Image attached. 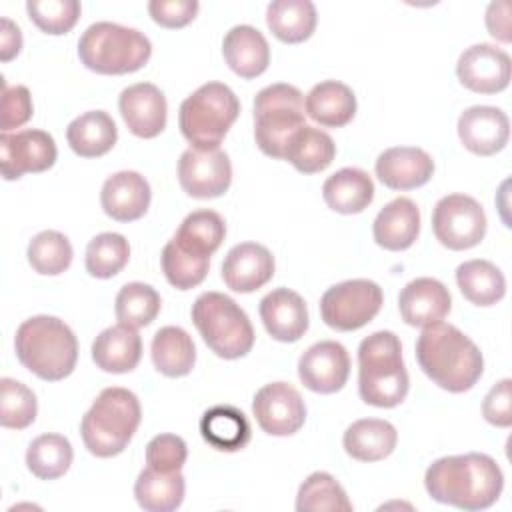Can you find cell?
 I'll return each instance as SVG.
<instances>
[{"instance_id": "cell-43", "label": "cell", "mask_w": 512, "mask_h": 512, "mask_svg": "<svg viewBox=\"0 0 512 512\" xmlns=\"http://www.w3.org/2000/svg\"><path fill=\"white\" fill-rule=\"evenodd\" d=\"M160 262L166 280L178 290H190L198 286L206 278L210 268V256L188 252L180 248L174 240L166 242Z\"/></svg>"}, {"instance_id": "cell-14", "label": "cell", "mask_w": 512, "mask_h": 512, "mask_svg": "<svg viewBox=\"0 0 512 512\" xmlns=\"http://www.w3.org/2000/svg\"><path fill=\"white\" fill-rule=\"evenodd\" d=\"M252 414L266 434L292 436L304 426L306 404L292 384L270 382L254 394Z\"/></svg>"}, {"instance_id": "cell-20", "label": "cell", "mask_w": 512, "mask_h": 512, "mask_svg": "<svg viewBox=\"0 0 512 512\" xmlns=\"http://www.w3.org/2000/svg\"><path fill=\"white\" fill-rule=\"evenodd\" d=\"M452 308L448 288L436 278H416L408 282L398 296V310L408 326L424 328L442 322Z\"/></svg>"}, {"instance_id": "cell-25", "label": "cell", "mask_w": 512, "mask_h": 512, "mask_svg": "<svg viewBox=\"0 0 512 512\" xmlns=\"http://www.w3.org/2000/svg\"><path fill=\"white\" fill-rule=\"evenodd\" d=\"M222 54L228 68L240 78H256L270 64V46L264 34L248 24L234 26L226 32Z\"/></svg>"}, {"instance_id": "cell-17", "label": "cell", "mask_w": 512, "mask_h": 512, "mask_svg": "<svg viewBox=\"0 0 512 512\" xmlns=\"http://www.w3.org/2000/svg\"><path fill=\"white\" fill-rule=\"evenodd\" d=\"M118 108L124 124L138 138H156L166 128V96L150 82L124 88L118 98Z\"/></svg>"}, {"instance_id": "cell-23", "label": "cell", "mask_w": 512, "mask_h": 512, "mask_svg": "<svg viewBox=\"0 0 512 512\" xmlns=\"http://www.w3.org/2000/svg\"><path fill=\"white\" fill-rule=\"evenodd\" d=\"M150 198L152 192L148 180L134 170H122L108 176L100 192L104 214L118 222H134L142 218L150 206Z\"/></svg>"}, {"instance_id": "cell-27", "label": "cell", "mask_w": 512, "mask_h": 512, "mask_svg": "<svg viewBox=\"0 0 512 512\" xmlns=\"http://www.w3.org/2000/svg\"><path fill=\"white\" fill-rule=\"evenodd\" d=\"M304 110L324 128H342L356 114V96L344 82L324 80L306 94Z\"/></svg>"}, {"instance_id": "cell-3", "label": "cell", "mask_w": 512, "mask_h": 512, "mask_svg": "<svg viewBox=\"0 0 512 512\" xmlns=\"http://www.w3.org/2000/svg\"><path fill=\"white\" fill-rule=\"evenodd\" d=\"M20 364L42 380L58 382L72 374L78 360V340L70 326L56 316H32L14 336Z\"/></svg>"}, {"instance_id": "cell-47", "label": "cell", "mask_w": 512, "mask_h": 512, "mask_svg": "<svg viewBox=\"0 0 512 512\" xmlns=\"http://www.w3.org/2000/svg\"><path fill=\"white\" fill-rule=\"evenodd\" d=\"M34 106L30 90L22 84L6 86L2 78V132L20 128L32 118Z\"/></svg>"}, {"instance_id": "cell-5", "label": "cell", "mask_w": 512, "mask_h": 512, "mask_svg": "<svg viewBox=\"0 0 512 512\" xmlns=\"http://www.w3.org/2000/svg\"><path fill=\"white\" fill-rule=\"evenodd\" d=\"M142 420L138 396L128 388H104L84 414L80 434L90 454L112 458L130 444Z\"/></svg>"}, {"instance_id": "cell-37", "label": "cell", "mask_w": 512, "mask_h": 512, "mask_svg": "<svg viewBox=\"0 0 512 512\" xmlns=\"http://www.w3.org/2000/svg\"><path fill=\"white\" fill-rule=\"evenodd\" d=\"M224 236H226V224L218 212L196 210L182 220L172 240L188 252L212 256L220 248Z\"/></svg>"}, {"instance_id": "cell-31", "label": "cell", "mask_w": 512, "mask_h": 512, "mask_svg": "<svg viewBox=\"0 0 512 512\" xmlns=\"http://www.w3.org/2000/svg\"><path fill=\"white\" fill-rule=\"evenodd\" d=\"M68 146L82 158H98L110 152L118 140L112 116L104 110H90L68 124Z\"/></svg>"}, {"instance_id": "cell-16", "label": "cell", "mask_w": 512, "mask_h": 512, "mask_svg": "<svg viewBox=\"0 0 512 512\" xmlns=\"http://www.w3.org/2000/svg\"><path fill=\"white\" fill-rule=\"evenodd\" d=\"M350 376V356L336 340L312 344L298 360L300 382L316 394H334Z\"/></svg>"}, {"instance_id": "cell-28", "label": "cell", "mask_w": 512, "mask_h": 512, "mask_svg": "<svg viewBox=\"0 0 512 512\" xmlns=\"http://www.w3.org/2000/svg\"><path fill=\"white\" fill-rule=\"evenodd\" d=\"M398 442V432L388 420L362 418L352 422L342 438L350 458L360 462H378L388 458Z\"/></svg>"}, {"instance_id": "cell-24", "label": "cell", "mask_w": 512, "mask_h": 512, "mask_svg": "<svg viewBox=\"0 0 512 512\" xmlns=\"http://www.w3.org/2000/svg\"><path fill=\"white\" fill-rule=\"evenodd\" d=\"M374 242L390 252L410 248L420 234V210L414 200L398 196L388 202L372 224Z\"/></svg>"}, {"instance_id": "cell-42", "label": "cell", "mask_w": 512, "mask_h": 512, "mask_svg": "<svg viewBox=\"0 0 512 512\" xmlns=\"http://www.w3.org/2000/svg\"><path fill=\"white\" fill-rule=\"evenodd\" d=\"M28 262L34 272L42 276H58L72 264V244L70 240L56 230L38 232L26 250Z\"/></svg>"}, {"instance_id": "cell-36", "label": "cell", "mask_w": 512, "mask_h": 512, "mask_svg": "<svg viewBox=\"0 0 512 512\" xmlns=\"http://www.w3.org/2000/svg\"><path fill=\"white\" fill-rule=\"evenodd\" d=\"M336 156L332 136L314 126H302L288 142L284 160H288L302 174H316L326 170Z\"/></svg>"}, {"instance_id": "cell-34", "label": "cell", "mask_w": 512, "mask_h": 512, "mask_svg": "<svg viewBox=\"0 0 512 512\" xmlns=\"http://www.w3.org/2000/svg\"><path fill=\"white\" fill-rule=\"evenodd\" d=\"M316 6L310 0H274L266 8L270 32L284 44H298L316 28Z\"/></svg>"}, {"instance_id": "cell-26", "label": "cell", "mask_w": 512, "mask_h": 512, "mask_svg": "<svg viewBox=\"0 0 512 512\" xmlns=\"http://www.w3.org/2000/svg\"><path fill=\"white\" fill-rule=\"evenodd\" d=\"M142 358V338L136 328L116 324L102 330L92 342L94 364L110 374L132 372Z\"/></svg>"}, {"instance_id": "cell-15", "label": "cell", "mask_w": 512, "mask_h": 512, "mask_svg": "<svg viewBox=\"0 0 512 512\" xmlns=\"http://www.w3.org/2000/svg\"><path fill=\"white\" fill-rule=\"evenodd\" d=\"M510 70L508 52L486 42L466 48L456 64L460 84L478 94H496L508 88Z\"/></svg>"}, {"instance_id": "cell-8", "label": "cell", "mask_w": 512, "mask_h": 512, "mask_svg": "<svg viewBox=\"0 0 512 512\" xmlns=\"http://www.w3.org/2000/svg\"><path fill=\"white\" fill-rule=\"evenodd\" d=\"M192 322L204 344L224 360L246 356L254 346V328L246 312L222 292H202L192 304Z\"/></svg>"}, {"instance_id": "cell-6", "label": "cell", "mask_w": 512, "mask_h": 512, "mask_svg": "<svg viewBox=\"0 0 512 512\" xmlns=\"http://www.w3.org/2000/svg\"><path fill=\"white\" fill-rule=\"evenodd\" d=\"M152 54L150 40L136 28L114 22L90 24L78 40L80 62L106 76L140 70Z\"/></svg>"}, {"instance_id": "cell-19", "label": "cell", "mask_w": 512, "mask_h": 512, "mask_svg": "<svg viewBox=\"0 0 512 512\" xmlns=\"http://www.w3.org/2000/svg\"><path fill=\"white\" fill-rule=\"evenodd\" d=\"M274 256L258 242H240L232 246L222 262L224 284L240 294L262 288L274 276Z\"/></svg>"}, {"instance_id": "cell-48", "label": "cell", "mask_w": 512, "mask_h": 512, "mask_svg": "<svg viewBox=\"0 0 512 512\" xmlns=\"http://www.w3.org/2000/svg\"><path fill=\"white\" fill-rule=\"evenodd\" d=\"M200 4L196 0H152L148 12L152 20L164 28H182L190 24L198 14Z\"/></svg>"}, {"instance_id": "cell-9", "label": "cell", "mask_w": 512, "mask_h": 512, "mask_svg": "<svg viewBox=\"0 0 512 512\" xmlns=\"http://www.w3.org/2000/svg\"><path fill=\"white\" fill-rule=\"evenodd\" d=\"M304 94L292 84H270L254 98V138L258 148L276 160H284L290 138L306 126Z\"/></svg>"}, {"instance_id": "cell-11", "label": "cell", "mask_w": 512, "mask_h": 512, "mask_svg": "<svg viewBox=\"0 0 512 512\" xmlns=\"http://www.w3.org/2000/svg\"><path fill=\"white\" fill-rule=\"evenodd\" d=\"M486 226L482 204L468 194L442 196L432 212L434 236L448 250L478 246L486 234Z\"/></svg>"}, {"instance_id": "cell-41", "label": "cell", "mask_w": 512, "mask_h": 512, "mask_svg": "<svg viewBox=\"0 0 512 512\" xmlns=\"http://www.w3.org/2000/svg\"><path fill=\"white\" fill-rule=\"evenodd\" d=\"M130 258V244L118 232L96 234L86 246V272L94 278H112L116 276Z\"/></svg>"}, {"instance_id": "cell-22", "label": "cell", "mask_w": 512, "mask_h": 512, "mask_svg": "<svg viewBox=\"0 0 512 512\" xmlns=\"http://www.w3.org/2000/svg\"><path fill=\"white\" fill-rule=\"evenodd\" d=\"M260 320L278 342L300 340L310 324L304 298L290 288H276L260 300Z\"/></svg>"}, {"instance_id": "cell-51", "label": "cell", "mask_w": 512, "mask_h": 512, "mask_svg": "<svg viewBox=\"0 0 512 512\" xmlns=\"http://www.w3.org/2000/svg\"><path fill=\"white\" fill-rule=\"evenodd\" d=\"M0 26V60L8 62L18 56L22 48V32L18 24H14L10 18H2Z\"/></svg>"}, {"instance_id": "cell-38", "label": "cell", "mask_w": 512, "mask_h": 512, "mask_svg": "<svg viewBox=\"0 0 512 512\" xmlns=\"http://www.w3.org/2000/svg\"><path fill=\"white\" fill-rule=\"evenodd\" d=\"M72 458V444L62 434H40L26 450V466L40 480H56L64 476Z\"/></svg>"}, {"instance_id": "cell-46", "label": "cell", "mask_w": 512, "mask_h": 512, "mask_svg": "<svg viewBox=\"0 0 512 512\" xmlns=\"http://www.w3.org/2000/svg\"><path fill=\"white\" fill-rule=\"evenodd\" d=\"M186 458V442L176 434H158L146 444V464L158 472H180Z\"/></svg>"}, {"instance_id": "cell-2", "label": "cell", "mask_w": 512, "mask_h": 512, "mask_svg": "<svg viewBox=\"0 0 512 512\" xmlns=\"http://www.w3.org/2000/svg\"><path fill=\"white\" fill-rule=\"evenodd\" d=\"M416 360L422 372L442 390H470L484 372L480 348L456 326L434 322L416 340Z\"/></svg>"}, {"instance_id": "cell-21", "label": "cell", "mask_w": 512, "mask_h": 512, "mask_svg": "<svg viewBox=\"0 0 512 512\" xmlns=\"http://www.w3.org/2000/svg\"><path fill=\"white\" fill-rule=\"evenodd\" d=\"M378 180L392 190H414L434 174L432 156L416 146H394L384 150L374 164Z\"/></svg>"}, {"instance_id": "cell-33", "label": "cell", "mask_w": 512, "mask_h": 512, "mask_svg": "<svg viewBox=\"0 0 512 512\" xmlns=\"http://www.w3.org/2000/svg\"><path fill=\"white\" fill-rule=\"evenodd\" d=\"M186 482L182 472H158L146 466L134 484V496L146 512H172L184 500Z\"/></svg>"}, {"instance_id": "cell-18", "label": "cell", "mask_w": 512, "mask_h": 512, "mask_svg": "<svg viewBox=\"0 0 512 512\" xmlns=\"http://www.w3.org/2000/svg\"><path fill=\"white\" fill-rule=\"evenodd\" d=\"M458 138L476 156L500 152L510 138V120L496 106H470L458 118Z\"/></svg>"}, {"instance_id": "cell-40", "label": "cell", "mask_w": 512, "mask_h": 512, "mask_svg": "<svg viewBox=\"0 0 512 512\" xmlns=\"http://www.w3.org/2000/svg\"><path fill=\"white\" fill-rule=\"evenodd\" d=\"M160 294L144 282H128L120 288L114 302L118 324L130 328H144L154 322L160 312Z\"/></svg>"}, {"instance_id": "cell-29", "label": "cell", "mask_w": 512, "mask_h": 512, "mask_svg": "<svg viewBox=\"0 0 512 512\" xmlns=\"http://www.w3.org/2000/svg\"><path fill=\"white\" fill-rule=\"evenodd\" d=\"M324 202L338 214H358L374 200V182L362 168H340L322 186Z\"/></svg>"}, {"instance_id": "cell-1", "label": "cell", "mask_w": 512, "mask_h": 512, "mask_svg": "<svg viewBox=\"0 0 512 512\" xmlns=\"http://www.w3.org/2000/svg\"><path fill=\"white\" fill-rule=\"evenodd\" d=\"M428 496L466 512L490 508L502 494L504 474L488 454L468 452L434 460L424 474Z\"/></svg>"}, {"instance_id": "cell-10", "label": "cell", "mask_w": 512, "mask_h": 512, "mask_svg": "<svg viewBox=\"0 0 512 512\" xmlns=\"http://www.w3.org/2000/svg\"><path fill=\"white\" fill-rule=\"evenodd\" d=\"M382 302V288L376 282L366 278L344 280L322 294L320 316L332 330L352 332L374 320Z\"/></svg>"}, {"instance_id": "cell-4", "label": "cell", "mask_w": 512, "mask_h": 512, "mask_svg": "<svg viewBox=\"0 0 512 512\" xmlns=\"http://www.w3.org/2000/svg\"><path fill=\"white\" fill-rule=\"evenodd\" d=\"M400 338L390 330L366 336L358 346V394L376 408H394L408 394Z\"/></svg>"}, {"instance_id": "cell-50", "label": "cell", "mask_w": 512, "mask_h": 512, "mask_svg": "<svg viewBox=\"0 0 512 512\" xmlns=\"http://www.w3.org/2000/svg\"><path fill=\"white\" fill-rule=\"evenodd\" d=\"M486 28L492 38L500 42H510V4L504 0L492 2L486 10Z\"/></svg>"}, {"instance_id": "cell-30", "label": "cell", "mask_w": 512, "mask_h": 512, "mask_svg": "<svg viewBox=\"0 0 512 512\" xmlns=\"http://www.w3.org/2000/svg\"><path fill=\"white\" fill-rule=\"evenodd\" d=\"M202 438L220 452L242 450L252 436L246 414L230 404H218L208 408L200 418Z\"/></svg>"}, {"instance_id": "cell-39", "label": "cell", "mask_w": 512, "mask_h": 512, "mask_svg": "<svg viewBox=\"0 0 512 512\" xmlns=\"http://www.w3.org/2000/svg\"><path fill=\"white\" fill-rule=\"evenodd\" d=\"M298 512H350L348 500L340 482L328 472H312L298 488L296 494Z\"/></svg>"}, {"instance_id": "cell-32", "label": "cell", "mask_w": 512, "mask_h": 512, "mask_svg": "<svg viewBox=\"0 0 512 512\" xmlns=\"http://www.w3.org/2000/svg\"><path fill=\"white\" fill-rule=\"evenodd\" d=\"M150 354L154 368L168 378H180L190 374L196 362L194 340L180 326L160 328L152 338Z\"/></svg>"}, {"instance_id": "cell-45", "label": "cell", "mask_w": 512, "mask_h": 512, "mask_svg": "<svg viewBox=\"0 0 512 512\" xmlns=\"http://www.w3.org/2000/svg\"><path fill=\"white\" fill-rule=\"evenodd\" d=\"M26 10L42 32L60 36L74 28L82 8L78 0H28Z\"/></svg>"}, {"instance_id": "cell-35", "label": "cell", "mask_w": 512, "mask_h": 512, "mask_svg": "<svg viewBox=\"0 0 512 512\" xmlns=\"http://www.w3.org/2000/svg\"><path fill=\"white\" fill-rule=\"evenodd\" d=\"M456 284L462 296L476 306H492L506 294V278L490 260H466L456 268Z\"/></svg>"}, {"instance_id": "cell-49", "label": "cell", "mask_w": 512, "mask_h": 512, "mask_svg": "<svg viewBox=\"0 0 512 512\" xmlns=\"http://www.w3.org/2000/svg\"><path fill=\"white\" fill-rule=\"evenodd\" d=\"M482 416L498 428L512 424V380L504 378L490 388L482 402Z\"/></svg>"}, {"instance_id": "cell-12", "label": "cell", "mask_w": 512, "mask_h": 512, "mask_svg": "<svg viewBox=\"0 0 512 512\" xmlns=\"http://www.w3.org/2000/svg\"><path fill=\"white\" fill-rule=\"evenodd\" d=\"M58 156L54 138L36 128L20 132H2L0 136V168L4 180H18L24 174L44 172L54 166Z\"/></svg>"}, {"instance_id": "cell-44", "label": "cell", "mask_w": 512, "mask_h": 512, "mask_svg": "<svg viewBox=\"0 0 512 512\" xmlns=\"http://www.w3.org/2000/svg\"><path fill=\"white\" fill-rule=\"evenodd\" d=\"M38 414V402L34 392L14 380L2 378L0 380V424L4 428L22 430L28 428Z\"/></svg>"}, {"instance_id": "cell-13", "label": "cell", "mask_w": 512, "mask_h": 512, "mask_svg": "<svg viewBox=\"0 0 512 512\" xmlns=\"http://www.w3.org/2000/svg\"><path fill=\"white\" fill-rule=\"evenodd\" d=\"M178 182L182 190L198 200L222 196L232 182V164L224 150L188 148L178 160Z\"/></svg>"}, {"instance_id": "cell-7", "label": "cell", "mask_w": 512, "mask_h": 512, "mask_svg": "<svg viewBox=\"0 0 512 512\" xmlns=\"http://www.w3.org/2000/svg\"><path fill=\"white\" fill-rule=\"evenodd\" d=\"M240 114V102L230 86L206 82L196 88L178 112V126L192 148L214 150Z\"/></svg>"}]
</instances>
